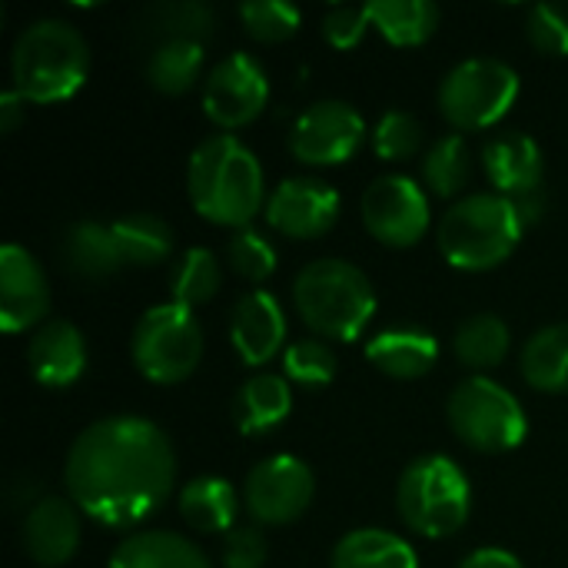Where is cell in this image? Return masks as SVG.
<instances>
[{"instance_id": "6da1fadb", "label": "cell", "mask_w": 568, "mask_h": 568, "mask_svg": "<svg viewBox=\"0 0 568 568\" xmlns=\"http://www.w3.org/2000/svg\"><path fill=\"white\" fill-rule=\"evenodd\" d=\"M70 503L106 529L150 519L176 486L170 436L143 416H106L87 426L63 463Z\"/></svg>"}, {"instance_id": "7a4b0ae2", "label": "cell", "mask_w": 568, "mask_h": 568, "mask_svg": "<svg viewBox=\"0 0 568 568\" xmlns=\"http://www.w3.org/2000/svg\"><path fill=\"white\" fill-rule=\"evenodd\" d=\"M186 193L203 220L230 230H246L270 200L256 153L233 133H213L193 150Z\"/></svg>"}, {"instance_id": "3957f363", "label": "cell", "mask_w": 568, "mask_h": 568, "mask_svg": "<svg viewBox=\"0 0 568 568\" xmlns=\"http://www.w3.org/2000/svg\"><path fill=\"white\" fill-rule=\"evenodd\" d=\"M90 73V47L83 33L60 17L27 23L10 50V87L27 103H63Z\"/></svg>"}, {"instance_id": "277c9868", "label": "cell", "mask_w": 568, "mask_h": 568, "mask_svg": "<svg viewBox=\"0 0 568 568\" xmlns=\"http://www.w3.org/2000/svg\"><path fill=\"white\" fill-rule=\"evenodd\" d=\"M296 316L326 343H356L376 316L373 280L349 260H313L293 280Z\"/></svg>"}, {"instance_id": "5b68a950", "label": "cell", "mask_w": 568, "mask_h": 568, "mask_svg": "<svg viewBox=\"0 0 568 568\" xmlns=\"http://www.w3.org/2000/svg\"><path fill=\"white\" fill-rule=\"evenodd\" d=\"M523 233L526 230L509 196L469 193L443 213L436 243L449 266L463 273H486L513 256Z\"/></svg>"}, {"instance_id": "8992f818", "label": "cell", "mask_w": 568, "mask_h": 568, "mask_svg": "<svg viewBox=\"0 0 568 568\" xmlns=\"http://www.w3.org/2000/svg\"><path fill=\"white\" fill-rule=\"evenodd\" d=\"M396 509L406 529L426 539L456 536L473 513V486L459 463L443 453L413 459L396 486Z\"/></svg>"}, {"instance_id": "52a82bcc", "label": "cell", "mask_w": 568, "mask_h": 568, "mask_svg": "<svg viewBox=\"0 0 568 568\" xmlns=\"http://www.w3.org/2000/svg\"><path fill=\"white\" fill-rule=\"evenodd\" d=\"M133 366L156 386H176L190 379L203 359V329L193 310L180 303L150 306L130 336Z\"/></svg>"}, {"instance_id": "ba28073f", "label": "cell", "mask_w": 568, "mask_h": 568, "mask_svg": "<svg viewBox=\"0 0 568 568\" xmlns=\"http://www.w3.org/2000/svg\"><path fill=\"white\" fill-rule=\"evenodd\" d=\"M446 416L453 433L476 453H509L529 433L523 403L489 376L463 379L449 393Z\"/></svg>"}, {"instance_id": "9c48e42d", "label": "cell", "mask_w": 568, "mask_h": 568, "mask_svg": "<svg viewBox=\"0 0 568 568\" xmlns=\"http://www.w3.org/2000/svg\"><path fill=\"white\" fill-rule=\"evenodd\" d=\"M436 100L456 130H489L519 100V73L506 60L469 57L443 77Z\"/></svg>"}, {"instance_id": "30bf717a", "label": "cell", "mask_w": 568, "mask_h": 568, "mask_svg": "<svg viewBox=\"0 0 568 568\" xmlns=\"http://www.w3.org/2000/svg\"><path fill=\"white\" fill-rule=\"evenodd\" d=\"M359 213L373 240L406 250L416 246L429 230V193L406 173H386L363 190Z\"/></svg>"}, {"instance_id": "8fae6325", "label": "cell", "mask_w": 568, "mask_h": 568, "mask_svg": "<svg viewBox=\"0 0 568 568\" xmlns=\"http://www.w3.org/2000/svg\"><path fill=\"white\" fill-rule=\"evenodd\" d=\"M316 496L313 469L290 453L260 459L243 483V506L256 526L296 523Z\"/></svg>"}, {"instance_id": "7c38bea8", "label": "cell", "mask_w": 568, "mask_h": 568, "mask_svg": "<svg viewBox=\"0 0 568 568\" xmlns=\"http://www.w3.org/2000/svg\"><path fill=\"white\" fill-rule=\"evenodd\" d=\"M366 143V120L346 100H316L290 130V153L306 166L349 163Z\"/></svg>"}, {"instance_id": "4fadbf2b", "label": "cell", "mask_w": 568, "mask_h": 568, "mask_svg": "<svg viewBox=\"0 0 568 568\" xmlns=\"http://www.w3.org/2000/svg\"><path fill=\"white\" fill-rule=\"evenodd\" d=\"M270 100V77L250 53H226L203 77V113L220 130L253 123Z\"/></svg>"}, {"instance_id": "5bb4252c", "label": "cell", "mask_w": 568, "mask_h": 568, "mask_svg": "<svg viewBox=\"0 0 568 568\" xmlns=\"http://www.w3.org/2000/svg\"><path fill=\"white\" fill-rule=\"evenodd\" d=\"M339 220V193L320 176H286L266 200V223L290 240H316Z\"/></svg>"}, {"instance_id": "9a60e30c", "label": "cell", "mask_w": 568, "mask_h": 568, "mask_svg": "<svg viewBox=\"0 0 568 568\" xmlns=\"http://www.w3.org/2000/svg\"><path fill=\"white\" fill-rule=\"evenodd\" d=\"M50 313V283L43 266L17 243L0 250V326L3 333H27L43 326Z\"/></svg>"}, {"instance_id": "2e32d148", "label": "cell", "mask_w": 568, "mask_h": 568, "mask_svg": "<svg viewBox=\"0 0 568 568\" xmlns=\"http://www.w3.org/2000/svg\"><path fill=\"white\" fill-rule=\"evenodd\" d=\"M230 339L246 366H263L286 349V310L266 290H250L233 303Z\"/></svg>"}, {"instance_id": "e0dca14e", "label": "cell", "mask_w": 568, "mask_h": 568, "mask_svg": "<svg viewBox=\"0 0 568 568\" xmlns=\"http://www.w3.org/2000/svg\"><path fill=\"white\" fill-rule=\"evenodd\" d=\"M80 509L70 499L43 496L37 499L20 526L27 556L43 568H60L80 549Z\"/></svg>"}, {"instance_id": "ac0fdd59", "label": "cell", "mask_w": 568, "mask_h": 568, "mask_svg": "<svg viewBox=\"0 0 568 568\" xmlns=\"http://www.w3.org/2000/svg\"><path fill=\"white\" fill-rule=\"evenodd\" d=\"M27 366L47 389H67L87 373V339L70 320H47L27 343Z\"/></svg>"}, {"instance_id": "d6986e66", "label": "cell", "mask_w": 568, "mask_h": 568, "mask_svg": "<svg viewBox=\"0 0 568 568\" xmlns=\"http://www.w3.org/2000/svg\"><path fill=\"white\" fill-rule=\"evenodd\" d=\"M483 170L496 193L519 196L529 190H542L546 160L539 143L523 130H503L486 140L483 146Z\"/></svg>"}, {"instance_id": "ffe728a7", "label": "cell", "mask_w": 568, "mask_h": 568, "mask_svg": "<svg viewBox=\"0 0 568 568\" xmlns=\"http://www.w3.org/2000/svg\"><path fill=\"white\" fill-rule=\"evenodd\" d=\"M366 359L393 379H423L439 363V343L416 326L383 329L366 343Z\"/></svg>"}, {"instance_id": "44dd1931", "label": "cell", "mask_w": 568, "mask_h": 568, "mask_svg": "<svg viewBox=\"0 0 568 568\" xmlns=\"http://www.w3.org/2000/svg\"><path fill=\"white\" fill-rule=\"evenodd\" d=\"M60 260L73 276L83 280H106L113 273H120L123 253L116 246L113 226L110 223H97V220H77L63 230L60 236Z\"/></svg>"}, {"instance_id": "7402d4cb", "label": "cell", "mask_w": 568, "mask_h": 568, "mask_svg": "<svg viewBox=\"0 0 568 568\" xmlns=\"http://www.w3.org/2000/svg\"><path fill=\"white\" fill-rule=\"evenodd\" d=\"M293 413L290 379L280 373H253L233 396V423L243 436H266Z\"/></svg>"}, {"instance_id": "603a6c76", "label": "cell", "mask_w": 568, "mask_h": 568, "mask_svg": "<svg viewBox=\"0 0 568 568\" xmlns=\"http://www.w3.org/2000/svg\"><path fill=\"white\" fill-rule=\"evenodd\" d=\"M110 568H213L206 552L180 532L146 529L126 536L113 556Z\"/></svg>"}, {"instance_id": "cb8c5ba5", "label": "cell", "mask_w": 568, "mask_h": 568, "mask_svg": "<svg viewBox=\"0 0 568 568\" xmlns=\"http://www.w3.org/2000/svg\"><path fill=\"white\" fill-rule=\"evenodd\" d=\"M180 516L196 532H230L240 516V493L223 476H196L180 489Z\"/></svg>"}, {"instance_id": "d4e9b609", "label": "cell", "mask_w": 568, "mask_h": 568, "mask_svg": "<svg viewBox=\"0 0 568 568\" xmlns=\"http://www.w3.org/2000/svg\"><path fill=\"white\" fill-rule=\"evenodd\" d=\"M133 30L143 40H153V47H160L166 40H200V43H206V37L216 30V13L200 0L150 3L146 10H140Z\"/></svg>"}, {"instance_id": "484cf974", "label": "cell", "mask_w": 568, "mask_h": 568, "mask_svg": "<svg viewBox=\"0 0 568 568\" xmlns=\"http://www.w3.org/2000/svg\"><path fill=\"white\" fill-rule=\"evenodd\" d=\"M329 568H419V556L396 532L353 529L336 542Z\"/></svg>"}, {"instance_id": "4316f807", "label": "cell", "mask_w": 568, "mask_h": 568, "mask_svg": "<svg viewBox=\"0 0 568 568\" xmlns=\"http://www.w3.org/2000/svg\"><path fill=\"white\" fill-rule=\"evenodd\" d=\"M369 13V23L393 43V47H419L426 43L443 10L433 0H369L363 3Z\"/></svg>"}, {"instance_id": "83f0119b", "label": "cell", "mask_w": 568, "mask_h": 568, "mask_svg": "<svg viewBox=\"0 0 568 568\" xmlns=\"http://www.w3.org/2000/svg\"><path fill=\"white\" fill-rule=\"evenodd\" d=\"M523 376L539 393H568V323L542 326L526 339Z\"/></svg>"}, {"instance_id": "f1b7e54d", "label": "cell", "mask_w": 568, "mask_h": 568, "mask_svg": "<svg viewBox=\"0 0 568 568\" xmlns=\"http://www.w3.org/2000/svg\"><path fill=\"white\" fill-rule=\"evenodd\" d=\"M206 67V47L200 40H166L146 57V83L166 97L186 93Z\"/></svg>"}, {"instance_id": "f546056e", "label": "cell", "mask_w": 568, "mask_h": 568, "mask_svg": "<svg viewBox=\"0 0 568 568\" xmlns=\"http://www.w3.org/2000/svg\"><path fill=\"white\" fill-rule=\"evenodd\" d=\"M419 176L426 193H436L443 200L459 196L469 180H473V150L463 133H446L439 136L419 163Z\"/></svg>"}, {"instance_id": "4dcf8cb0", "label": "cell", "mask_w": 568, "mask_h": 568, "mask_svg": "<svg viewBox=\"0 0 568 568\" xmlns=\"http://www.w3.org/2000/svg\"><path fill=\"white\" fill-rule=\"evenodd\" d=\"M509 326L506 320H499L496 313H476L469 320L459 323V329L453 333V353L463 366L483 373V369H496L506 356H509Z\"/></svg>"}, {"instance_id": "1f68e13d", "label": "cell", "mask_w": 568, "mask_h": 568, "mask_svg": "<svg viewBox=\"0 0 568 568\" xmlns=\"http://www.w3.org/2000/svg\"><path fill=\"white\" fill-rule=\"evenodd\" d=\"M110 226L126 266H156L173 253V230L156 213H130Z\"/></svg>"}, {"instance_id": "d6a6232c", "label": "cell", "mask_w": 568, "mask_h": 568, "mask_svg": "<svg viewBox=\"0 0 568 568\" xmlns=\"http://www.w3.org/2000/svg\"><path fill=\"white\" fill-rule=\"evenodd\" d=\"M216 290H220V260L213 256V250L193 246L173 263V270H170L173 303L196 310V306L210 303L216 296Z\"/></svg>"}, {"instance_id": "836d02e7", "label": "cell", "mask_w": 568, "mask_h": 568, "mask_svg": "<svg viewBox=\"0 0 568 568\" xmlns=\"http://www.w3.org/2000/svg\"><path fill=\"white\" fill-rule=\"evenodd\" d=\"M339 359L326 339H296L283 349V376L303 389H323L336 379Z\"/></svg>"}, {"instance_id": "e575fe53", "label": "cell", "mask_w": 568, "mask_h": 568, "mask_svg": "<svg viewBox=\"0 0 568 568\" xmlns=\"http://www.w3.org/2000/svg\"><path fill=\"white\" fill-rule=\"evenodd\" d=\"M373 150L386 163H406L423 153V123L409 110H386L373 126Z\"/></svg>"}, {"instance_id": "d590c367", "label": "cell", "mask_w": 568, "mask_h": 568, "mask_svg": "<svg viewBox=\"0 0 568 568\" xmlns=\"http://www.w3.org/2000/svg\"><path fill=\"white\" fill-rule=\"evenodd\" d=\"M240 20L246 27V33L260 43H283L290 40L300 23H303V13L286 3V0H250L240 7Z\"/></svg>"}, {"instance_id": "8d00e7d4", "label": "cell", "mask_w": 568, "mask_h": 568, "mask_svg": "<svg viewBox=\"0 0 568 568\" xmlns=\"http://www.w3.org/2000/svg\"><path fill=\"white\" fill-rule=\"evenodd\" d=\"M226 263L233 266V273L246 283H263L273 276L280 253L276 246L260 233V230H236L226 243Z\"/></svg>"}, {"instance_id": "74e56055", "label": "cell", "mask_w": 568, "mask_h": 568, "mask_svg": "<svg viewBox=\"0 0 568 568\" xmlns=\"http://www.w3.org/2000/svg\"><path fill=\"white\" fill-rule=\"evenodd\" d=\"M526 33L546 57H568V7L536 3L526 10Z\"/></svg>"}, {"instance_id": "f35d334b", "label": "cell", "mask_w": 568, "mask_h": 568, "mask_svg": "<svg viewBox=\"0 0 568 568\" xmlns=\"http://www.w3.org/2000/svg\"><path fill=\"white\" fill-rule=\"evenodd\" d=\"M369 13L366 7H349V3H336L323 13V37L329 47L336 50H353L363 43V37L369 33Z\"/></svg>"}, {"instance_id": "ab89813d", "label": "cell", "mask_w": 568, "mask_h": 568, "mask_svg": "<svg viewBox=\"0 0 568 568\" xmlns=\"http://www.w3.org/2000/svg\"><path fill=\"white\" fill-rule=\"evenodd\" d=\"M266 559H270V546L260 526H236L223 536V566L226 568H263Z\"/></svg>"}, {"instance_id": "60d3db41", "label": "cell", "mask_w": 568, "mask_h": 568, "mask_svg": "<svg viewBox=\"0 0 568 568\" xmlns=\"http://www.w3.org/2000/svg\"><path fill=\"white\" fill-rule=\"evenodd\" d=\"M459 568H526L519 556H513L509 549H496V546H486V549H476L469 552Z\"/></svg>"}, {"instance_id": "b9f144b4", "label": "cell", "mask_w": 568, "mask_h": 568, "mask_svg": "<svg viewBox=\"0 0 568 568\" xmlns=\"http://www.w3.org/2000/svg\"><path fill=\"white\" fill-rule=\"evenodd\" d=\"M23 120H27V100H23L13 87H7V90L0 93V133L10 136Z\"/></svg>"}, {"instance_id": "7bdbcfd3", "label": "cell", "mask_w": 568, "mask_h": 568, "mask_svg": "<svg viewBox=\"0 0 568 568\" xmlns=\"http://www.w3.org/2000/svg\"><path fill=\"white\" fill-rule=\"evenodd\" d=\"M509 200H513V206H516V216H519L523 230L536 226V223L542 220V213H546V196H542V190H529V193H519V196H509Z\"/></svg>"}]
</instances>
